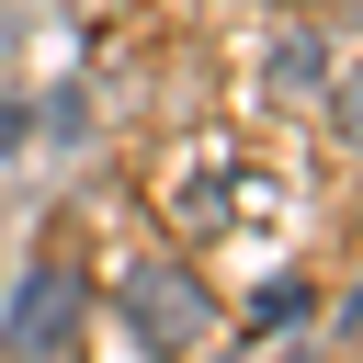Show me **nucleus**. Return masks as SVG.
Instances as JSON below:
<instances>
[{"instance_id": "f257e3e1", "label": "nucleus", "mask_w": 363, "mask_h": 363, "mask_svg": "<svg viewBox=\"0 0 363 363\" xmlns=\"http://www.w3.org/2000/svg\"><path fill=\"white\" fill-rule=\"evenodd\" d=\"M79 329H91V284L68 261H34L11 284V306H0V363H68Z\"/></svg>"}, {"instance_id": "f03ea898", "label": "nucleus", "mask_w": 363, "mask_h": 363, "mask_svg": "<svg viewBox=\"0 0 363 363\" xmlns=\"http://www.w3.org/2000/svg\"><path fill=\"white\" fill-rule=\"evenodd\" d=\"M125 329H136L147 352H193V340L216 329V295H204L182 261H125Z\"/></svg>"}, {"instance_id": "7ed1b4c3", "label": "nucleus", "mask_w": 363, "mask_h": 363, "mask_svg": "<svg viewBox=\"0 0 363 363\" xmlns=\"http://www.w3.org/2000/svg\"><path fill=\"white\" fill-rule=\"evenodd\" d=\"M261 79H272V102H318V91H329V45H318V34H284V45L261 57Z\"/></svg>"}, {"instance_id": "20e7f679", "label": "nucleus", "mask_w": 363, "mask_h": 363, "mask_svg": "<svg viewBox=\"0 0 363 363\" xmlns=\"http://www.w3.org/2000/svg\"><path fill=\"white\" fill-rule=\"evenodd\" d=\"M318 102H329V136H340V147H363V57H352V68H329V91H318Z\"/></svg>"}, {"instance_id": "39448f33", "label": "nucleus", "mask_w": 363, "mask_h": 363, "mask_svg": "<svg viewBox=\"0 0 363 363\" xmlns=\"http://www.w3.org/2000/svg\"><path fill=\"white\" fill-rule=\"evenodd\" d=\"M272 11H306V0H272Z\"/></svg>"}]
</instances>
